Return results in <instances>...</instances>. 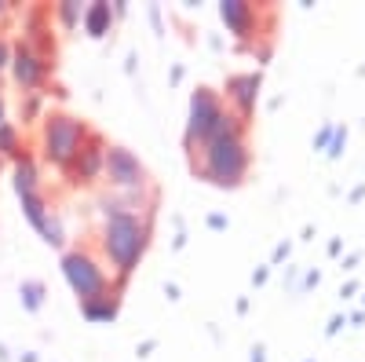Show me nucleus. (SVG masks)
<instances>
[{
    "mask_svg": "<svg viewBox=\"0 0 365 362\" xmlns=\"http://www.w3.org/2000/svg\"><path fill=\"white\" fill-rule=\"evenodd\" d=\"M22 308L26 311H41V304H44V286L41 282H22Z\"/></svg>",
    "mask_w": 365,
    "mask_h": 362,
    "instance_id": "obj_16",
    "label": "nucleus"
},
{
    "mask_svg": "<svg viewBox=\"0 0 365 362\" xmlns=\"http://www.w3.org/2000/svg\"><path fill=\"white\" fill-rule=\"evenodd\" d=\"M11 77L19 88H41L44 77H48V59L29 44V41H19L11 44V63H8Z\"/></svg>",
    "mask_w": 365,
    "mask_h": 362,
    "instance_id": "obj_7",
    "label": "nucleus"
},
{
    "mask_svg": "<svg viewBox=\"0 0 365 362\" xmlns=\"http://www.w3.org/2000/svg\"><path fill=\"white\" fill-rule=\"evenodd\" d=\"M194 158V172H201V179L216 187H241L249 176V165H252V150H249V139H220V143H205Z\"/></svg>",
    "mask_w": 365,
    "mask_h": 362,
    "instance_id": "obj_2",
    "label": "nucleus"
},
{
    "mask_svg": "<svg viewBox=\"0 0 365 362\" xmlns=\"http://www.w3.org/2000/svg\"><path fill=\"white\" fill-rule=\"evenodd\" d=\"M106 223H103V238H99V246H103V256L113 263L117 271V293L120 286L128 282V275L139 267V260L146 256V246H150V220L132 213V208L125 205H110L106 201Z\"/></svg>",
    "mask_w": 365,
    "mask_h": 362,
    "instance_id": "obj_1",
    "label": "nucleus"
},
{
    "mask_svg": "<svg viewBox=\"0 0 365 362\" xmlns=\"http://www.w3.org/2000/svg\"><path fill=\"white\" fill-rule=\"evenodd\" d=\"M256 96H259V74H237V77L227 81V103H230V110H234L241 121L252 117Z\"/></svg>",
    "mask_w": 365,
    "mask_h": 362,
    "instance_id": "obj_11",
    "label": "nucleus"
},
{
    "mask_svg": "<svg viewBox=\"0 0 365 362\" xmlns=\"http://www.w3.org/2000/svg\"><path fill=\"white\" fill-rule=\"evenodd\" d=\"M344 143H347V132L340 129V132H336V143H332V150H329V154H332V158H336V154H340V150H344Z\"/></svg>",
    "mask_w": 365,
    "mask_h": 362,
    "instance_id": "obj_19",
    "label": "nucleus"
},
{
    "mask_svg": "<svg viewBox=\"0 0 365 362\" xmlns=\"http://www.w3.org/2000/svg\"><path fill=\"white\" fill-rule=\"evenodd\" d=\"M8 63H11V44H8V37H0V74L8 70Z\"/></svg>",
    "mask_w": 365,
    "mask_h": 362,
    "instance_id": "obj_18",
    "label": "nucleus"
},
{
    "mask_svg": "<svg viewBox=\"0 0 365 362\" xmlns=\"http://www.w3.org/2000/svg\"><path fill=\"white\" fill-rule=\"evenodd\" d=\"M8 121V103H4V96H0V125Z\"/></svg>",
    "mask_w": 365,
    "mask_h": 362,
    "instance_id": "obj_20",
    "label": "nucleus"
},
{
    "mask_svg": "<svg viewBox=\"0 0 365 362\" xmlns=\"http://www.w3.org/2000/svg\"><path fill=\"white\" fill-rule=\"evenodd\" d=\"M117 308H120V293L110 289V293H103V296L84 300V304H81V315H84L88 322H113V318H117Z\"/></svg>",
    "mask_w": 365,
    "mask_h": 362,
    "instance_id": "obj_13",
    "label": "nucleus"
},
{
    "mask_svg": "<svg viewBox=\"0 0 365 362\" xmlns=\"http://www.w3.org/2000/svg\"><path fill=\"white\" fill-rule=\"evenodd\" d=\"M81 22H84V34L88 37H106L110 26H113V8L106 4V0H96V4L84 8Z\"/></svg>",
    "mask_w": 365,
    "mask_h": 362,
    "instance_id": "obj_14",
    "label": "nucleus"
},
{
    "mask_svg": "<svg viewBox=\"0 0 365 362\" xmlns=\"http://www.w3.org/2000/svg\"><path fill=\"white\" fill-rule=\"evenodd\" d=\"M19 201H22V213H26V220H29V223H34V227L44 234L48 246H63V241H66L63 223H58V216L48 208L44 194H41V191H37V194H22Z\"/></svg>",
    "mask_w": 365,
    "mask_h": 362,
    "instance_id": "obj_8",
    "label": "nucleus"
},
{
    "mask_svg": "<svg viewBox=\"0 0 365 362\" xmlns=\"http://www.w3.org/2000/svg\"><path fill=\"white\" fill-rule=\"evenodd\" d=\"M220 19L227 22V29L241 44L252 41L256 29H259V8L245 4V0H223V4H220Z\"/></svg>",
    "mask_w": 365,
    "mask_h": 362,
    "instance_id": "obj_10",
    "label": "nucleus"
},
{
    "mask_svg": "<svg viewBox=\"0 0 365 362\" xmlns=\"http://www.w3.org/2000/svg\"><path fill=\"white\" fill-rule=\"evenodd\" d=\"M11 8H8V0H0V15H8Z\"/></svg>",
    "mask_w": 365,
    "mask_h": 362,
    "instance_id": "obj_21",
    "label": "nucleus"
},
{
    "mask_svg": "<svg viewBox=\"0 0 365 362\" xmlns=\"http://www.w3.org/2000/svg\"><path fill=\"white\" fill-rule=\"evenodd\" d=\"M91 129L84 125L81 117H70V114H48L44 117V129H41V150L44 158L55 165V169H70V161L81 154V146L88 143Z\"/></svg>",
    "mask_w": 365,
    "mask_h": 362,
    "instance_id": "obj_3",
    "label": "nucleus"
},
{
    "mask_svg": "<svg viewBox=\"0 0 365 362\" xmlns=\"http://www.w3.org/2000/svg\"><path fill=\"white\" fill-rule=\"evenodd\" d=\"M63 275H66L70 289L77 293V304H84V300H91V296L110 293L106 267L99 263V256H91L88 249H70L63 256Z\"/></svg>",
    "mask_w": 365,
    "mask_h": 362,
    "instance_id": "obj_4",
    "label": "nucleus"
},
{
    "mask_svg": "<svg viewBox=\"0 0 365 362\" xmlns=\"http://www.w3.org/2000/svg\"><path fill=\"white\" fill-rule=\"evenodd\" d=\"M103 176L110 179V187H113V191H125V194H139V191L150 183L146 165L132 154L128 146H106Z\"/></svg>",
    "mask_w": 365,
    "mask_h": 362,
    "instance_id": "obj_5",
    "label": "nucleus"
},
{
    "mask_svg": "<svg viewBox=\"0 0 365 362\" xmlns=\"http://www.w3.org/2000/svg\"><path fill=\"white\" fill-rule=\"evenodd\" d=\"M11 183H15V194H37L41 191V172H37V161L29 154H19L15 165H11Z\"/></svg>",
    "mask_w": 365,
    "mask_h": 362,
    "instance_id": "obj_12",
    "label": "nucleus"
},
{
    "mask_svg": "<svg viewBox=\"0 0 365 362\" xmlns=\"http://www.w3.org/2000/svg\"><path fill=\"white\" fill-rule=\"evenodd\" d=\"M103 158H106V143H103V136L99 132H91L88 136V143L81 146V154L70 161V169H66V176L73 179V183H91L99 172H103Z\"/></svg>",
    "mask_w": 365,
    "mask_h": 362,
    "instance_id": "obj_9",
    "label": "nucleus"
},
{
    "mask_svg": "<svg viewBox=\"0 0 365 362\" xmlns=\"http://www.w3.org/2000/svg\"><path fill=\"white\" fill-rule=\"evenodd\" d=\"M0 154L11 158V161L22 154V132H19L15 121H4V125H0Z\"/></svg>",
    "mask_w": 365,
    "mask_h": 362,
    "instance_id": "obj_15",
    "label": "nucleus"
},
{
    "mask_svg": "<svg viewBox=\"0 0 365 362\" xmlns=\"http://www.w3.org/2000/svg\"><path fill=\"white\" fill-rule=\"evenodd\" d=\"M220 114H223L220 92H212V88H197V92L190 96V121H187V150H190V154L205 143L208 129L216 125Z\"/></svg>",
    "mask_w": 365,
    "mask_h": 362,
    "instance_id": "obj_6",
    "label": "nucleus"
},
{
    "mask_svg": "<svg viewBox=\"0 0 365 362\" xmlns=\"http://www.w3.org/2000/svg\"><path fill=\"white\" fill-rule=\"evenodd\" d=\"M81 15H84V8L73 4V0H63V4H55V19L63 22L66 29H73V26L81 22Z\"/></svg>",
    "mask_w": 365,
    "mask_h": 362,
    "instance_id": "obj_17",
    "label": "nucleus"
}]
</instances>
